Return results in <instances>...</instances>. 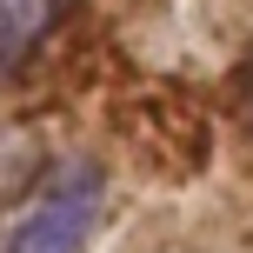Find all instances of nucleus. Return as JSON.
<instances>
[{"instance_id":"nucleus-1","label":"nucleus","mask_w":253,"mask_h":253,"mask_svg":"<svg viewBox=\"0 0 253 253\" xmlns=\"http://www.w3.org/2000/svg\"><path fill=\"white\" fill-rule=\"evenodd\" d=\"M100 200H107V180L93 160H60L40 193L27 200V213L13 220L7 253H87L93 227H100Z\"/></svg>"},{"instance_id":"nucleus-2","label":"nucleus","mask_w":253,"mask_h":253,"mask_svg":"<svg viewBox=\"0 0 253 253\" xmlns=\"http://www.w3.org/2000/svg\"><path fill=\"white\" fill-rule=\"evenodd\" d=\"M60 13H67V0H0V67L27 60Z\"/></svg>"}]
</instances>
